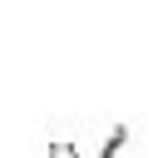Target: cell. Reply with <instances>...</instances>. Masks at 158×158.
Segmentation results:
<instances>
[{
	"mask_svg": "<svg viewBox=\"0 0 158 158\" xmlns=\"http://www.w3.org/2000/svg\"><path fill=\"white\" fill-rule=\"evenodd\" d=\"M44 158H79V143H74V138H64V133H54Z\"/></svg>",
	"mask_w": 158,
	"mask_h": 158,
	"instance_id": "cell-1",
	"label": "cell"
}]
</instances>
